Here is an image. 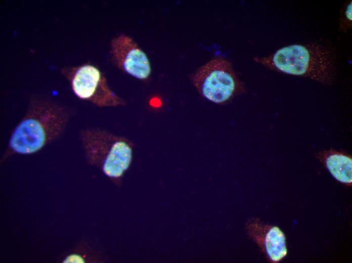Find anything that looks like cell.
Masks as SVG:
<instances>
[{
	"label": "cell",
	"instance_id": "obj_1",
	"mask_svg": "<svg viewBox=\"0 0 352 263\" xmlns=\"http://www.w3.org/2000/svg\"><path fill=\"white\" fill-rule=\"evenodd\" d=\"M71 115L69 108L49 99L32 98L25 115L11 134L8 152H37L63 134Z\"/></svg>",
	"mask_w": 352,
	"mask_h": 263
},
{
	"label": "cell",
	"instance_id": "obj_2",
	"mask_svg": "<svg viewBox=\"0 0 352 263\" xmlns=\"http://www.w3.org/2000/svg\"><path fill=\"white\" fill-rule=\"evenodd\" d=\"M253 60L271 70L325 84L331 83L335 74L332 51L316 43L287 46L270 56L255 57Z\"/></svg>",
	"mask_w": 352,
	"mask_h": 263
},
{
	"label": "cell",
	"instance_id": "obj_3",
	"mask_svg": "<svg viewBox=\"0 0 352 263\" xmlns=\"http://www.w3.org/2000/svg\"><path fill=\"white\" fill-rule=\"evenodd\" d=\"M79 138L88 162L111 180H120L132 161L133 143L98 128L82 129Z\"/></svg>",
	"mask_w": 352,
	"mask_h": 263
},
{
	"label": "cell",
	"instance_id": "obj_4",
	"mask_svg": "<svg viewBox=\"0 0 352 263\" xmlns=\"http://www.w3.org/2000/svg\"><path fill=\"white\" fill-rule=\"evenodd\" d=\"M192 80L201 95L218 104H226L245 91L231 63L221 57L213 58L199 68Z\"/></svg>",
	"mask_w": 352,
	"mask_h": 263
},
{
	"label": "cell",
	"instance_id": "obj_5",
	"mask_svg": "<svg viewBox=\"0 0 352 263\" xmlns=\"http://www.w3.org/2000/svg\"><path fill=\"white\" fill-rule=\"evenodd\" d=\"M62 73L74 94L81 100L99 107H117L125 103L111 90L104 75L93 65L84 64L64 69Z\"/></svg>",
	"mask_w": 352,
	"mask_h": 263
},
{
	"label": "cell",
	"instance_id": "obj_6",
	"mask_svg": "<svg viewBox=\"0 0 352 263\" xmlns=\"http://www.w3.org/2000/svg\"><path fill=\"white\" fill-rule=\"evenodd\" d=\"M110 54L116 66L131 76L145 79L150 75L148 57L130 36L121 34L115 37L111 42Z\"/></svg>",
	"mask_w": 352,
	"mask_h": 263
},
{
	"label": "cell",
	"instance_id": "obj_7",
	"mask_svg": "<svg viewBox=\"0 0 352 263\" xmlns=\"http://www.w3.org/2000/svg\"><path fill=\"white\" fill-rule=\"evenodd\" d=\"M248 236L273 262H277L287 253L286 238L278 227L265 223L258 218H252L246 224Z\"/></svg>",
	"mask_w": 352,
	"mask_h": 263
},
{
	"label": "cell",
	"instance_id": "obj_8",
	"mask_svg": "<svg viewBox=\"0 0 352 263\" xmlns=\"http://www.w3.org/2000/svg\"><path fill=\"white\" fill-rule=\"evenodd\" d=\"M318 158L336 180L344 184L349 185L351 184L352 159L351 157L331 149L319 153Z\"/></svg>",
	"mask_w": 352,
	"mask_h": 263
},
{
	"label": "cell",
	"instance_id": "obj_9",
	"mask_svg": "<svg viewBox=\"0 0 352 263\" xmlns=\"http://www.w3.org/2000/svg\"><path fill=\"white\" fill-rule=\"evenodd\" d=\"M351 1L344 7L342 10V14L340 21L341 29L346 32L351 27Z\"/></svg>",
	"mask_w": 352,
	"mask_h": 263
}]
</instances>
